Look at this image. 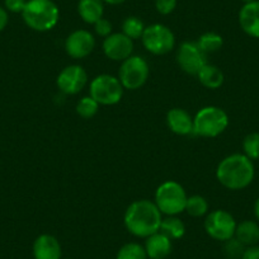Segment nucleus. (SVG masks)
Wrapping results in <instances>:
<instances>
[{
	"instance_id": "nucleus-1",
	"label": "nucleus",
	"mask_w": 259,
	"mask_h": 259,
	"mask_svg": "<svg viewBox=\"0 0 259 259\" xmlns=\"http://www.w3.org/2000/svg\"><path fill=\"white\" fill-rule=\"evenodd\" d=\"M163 213L156 207L155 202L149 200L134 201L123 216L127 231L136 238H149L160 230Z\"/></svg>"
},
{
	"instance_id": "nucleus-2",
	"label": "nucleus",
	"mask_w": 259,
	"mask_h": 259,
	"mask_svg": "<svg viewBox=\"0 0 259 259\" xmlns=\"http://www.w3.org/2000/svg\"><path fill=\"white\" fill-rule=\"evenodd\" d=\"M255 177L253 161L244 154H231L224 158L216 168L219 183L230 191H241L251 184Z\"/></svg>"
},
{
	"instance_id": "nucleus-3",
	"label": "nucleus",
	"mask_w": 259,
	"mask_h": 259,
	"mask_svg": "<svg viewBox=\"0 0 259 259\" xmlns=\"http://www.w3.org/2000/svg\"><path fill=\"white\" fill-rule=\"evenodd\" d=\"M22 18L33 31L47 32L59 22L60 11L52 0H28L22 12Z\"/></svg>"
},
{
	"instance_id": "nucleus-4",
	"label": "nucleus",
	"mask_w": 259,
	"mask_h": 259,
	"mask_svg": "<svg viewBox=\"0 0 259 259\" xmlns=\"http://www.w3.org/2000/svg\"><path fill=\"white\" fill-rule=\"evenodd\" d=\"M228 126L229 116L220 107H203L193 117V134L201 138H218Z\"/></svg>"
},
{
	"instance_id": "nucleus-5",
	"label": "nucleus",
	"mask_w": 259,
	"mask_h": 259,
	"mask_svg": "<svg viewBox=\"0 0 259 259\" xmlns=\"http://www.w3.org/2000/svg\"><path fill=\"white\" fill-rule=\"evenodd\" d=\"M187 200L183 186L176 181H165L156 188L154 202L163 215L178 216L186 211Z\"/></svg>"
},
{
	"instance_id": "nucleus-6",
	"label": "nucleus",
	"mask_w": 259,
	"mask_h": 259,
	"mask_svg": "<svg viewBox=\"0 0 259 259\" xmlns=\"http://www.w3.org/2000/svg\"><path fill=\"white\" fill-rule=\"evenodd\" d=\"M123 91L119 79L109 74H101L89 84V96L99 106H114L119 103Z\"/></svg>"
},
{
	"instance_id": "nucleus-7",
	"label": "nucleus",
	"mask_w": 259,
	"mask_h": 259,
	"mask_svg": "<svg viewBox=\"0 0 259 259\" xmlns=\"http://www.w3.org/2000/svg\"><path fill=\"white\" fill-rule=\"evenodd\" d=\"M150 68L144 57L131 55L128 59L121 62L118 70V79L122 87L128 91L140 89L148 81Z\"/></svg>"
},
{
	"instance_id": "nucleus-8",
	"label": "nucleus",
	"mask_w": 259,
	"mask_h": 259,
	"mask_svg": "<svg viewBox=\"0 0 259 259\" xmlns=\"http://www.w3.org/2000/svg\"><path fill=\"white\" fill-rule=\"evenodd\" d=\"M144 47L153 55H166L176 46V36L169 27L154 23L145 27L141 37Z\"/></svg>"
},
{
	"instance_id": "nucleus-9",
	"label": "nucleus",
	"mask_w": 259,
	"mask_h": 259,
	"mask_svg": "<svg viewBox=\"0 0 259 259\" xmlns=\"http://www.w3.org/2000/svg\"><path fill=\"white\" fill-rule=\"evenodd\" d=\"M203 226L211 239L218 241H226L235 235L236 221L228 211L213 210L206 215Z\"/></svg>"
},
{
	"instance_id": "nucleus-10",
	"label": "nucleus",
	"mask_w": 259,
	"mask_h": 259,
	"mask_svg": "<svg viewBox=\"0 0 259 259\" xmlns=\"http://www.w3.org/2000/svg\"><path fill=\"white\" fill-rule=\"evenodd\" d=\"M177 62L184 73L197 75L203 65L207 64V54L200 49L197 42L186 41L178 47Z\"/></svg>"
},
{
	"instance_id": "nucleus-11",
	"label": "nucleus",
	"mask_w": 259,
	"mask_h": 259,
	"mask_svg": "<svg viewBox=\"0 0 259 259\" xmlns=\"http://www.w3.org/2000/svg\"><path fill=\"white\" fill-rule=\"evenodd\" d=\"M56 84L60 92L68 96H74L85 88L88 84V74L80 65H69L60 71Z\"/></svg>"
},
{
	"instance_id": "nucleus-12",
	"label": "nucleus",
	"mask_w": 259,
	"mask_h": 259,
	"mask_svg": "<svg viewBox=\"0 0 259 259\" xmlns=\"http://www.w3.org/2000/svg\"><path fill=\"white\" fill-rule=\"evenodd\" d=\"M96 38L93 33L87 29H76L65 39V51L70 57L76 60L85 59L93 52Z\"/></svg>"
},
{
	"instance_id": "nucleus-13",
	"label": "nucleus",
	"mask_w": 259,
	"mask_h": 259,
	"mask_svg": "<svg viewBox=\"0 0 259 259\" xmlns=\"http://www.w3.org/2000/svg\"><path fill=\"white\" fill-rule=\"evenodd\" d=\"M102 47H103L104 55L109 60L122 62L133 55L134 41L128 38L126 34L119 32V33H112L106 37Z\"/></svg>"
},
{
	"instance_id": "nucleus-14",
	"label": "nucleus",
	"mask_w": 259,
	"mask_h": 259,
	"mask_svg": "<svg viewBox=\"0 0 259 259\" xmlns=\"http://www.w3.org/2000/svg\"><path fill=\"white\" fill-rule=\"evenodd\" d=\"M239 24L245 34L259 38V0L246 3L239 11Z\"/></svg>"
},
{
	"instance_id": "nucleus-15",
	"label": "nucleus",
	"mask_w": 259,
	"mask_h": 259,
	"mask_svg": "<svg viewBox=\"0 0 259 259\" xmlns=\"http://www.w3.org/2000/svg\"><path fill=\"white\" fill-rule=\"evenodd\" d=\"M32 251L34 259H61L62 255L61 244L57 238L50 234L37 236Z\"/></svg>"
},
{
	"instance_id": "nucleus-16",
	"label": "nucleus",
	"mask_w": 259,
	"mask_h": 259,
	"mask_svg": "<svg viewBox=\"0 0 259 259\" xmlns=\"http://www.w3.org/2000/svg\"><path fill=\"white\" fill-rule=\"evenodd\" d=\"M166 124L171 133L179 136L193 134V117L182 108H173L166 113Z\"/></svg>"
},
{
	"instance_id": "nucleus-17",
	"label": "nucleus",
	"mask_w": 259,
	"mask_h": 259,
	"mask_svg": "<svg viewBox=\"0 0 259 259\" xmlns=\"http://www.w3.org/2000/svg\"><path fill=\"white\" fill-rule=\"evenodd\" d=\"M170 239L166 235H164L163 233L158 231V233L153 234L149 238H146L145 241V248L146 255H148L149 259H165L170 255L171 249H173V245H171Z\"/></svg>"
},
{
	"instance_id": "nucleus-18",
	"label": "nucleus",
	"mask_w": 259,
	"mask_h": 259,
	"mask_svg": "<svg viewBox=\"0 0 259 259\" xmlns=\"http://www.w3.org/2000/svg\"><path fill=\"white\" fill-rule=\"evenodd\" d=\"M78 13L85 23L94 24L103 18L104 2L103 0H79Z\"/></svg>"
},
{
	"instance_id": "nucleus-19",
	"label": "nucleus",
	"mask_w": 259,
	"mask_h": 259,
	"mask_svg": "<svg viewBox=\"0 0 259 259\" xmlns=\"http://www.w3.org/2000/svg\"><path fill=\"white\" fill-rule=\"evenodd\" d=\"M235 236L245 246L259 244V224L253 220H244L236 224Z\"/></svg>"
},
{
	"instance_id": "nucleus-20",
	"label": "nucleus",
	"mask_w": 259,
	"mask_h": 259,
	"mask_svg": "<svg viewBox=\"0 0 259 259\" xmlns=\"http://www.w3.org/2000/svg\"><path fill=\"white\" fill-rule=\"evenodd\" d=\"M205 88L219 89L224 84V73L220 69L212 64H205L196 75Z\"/></svg>"
},
{
	"instance_id": "nucleus-21",
	"label": "nucleus",
	"mask_w": 259,
	"mask_h": 259,
	"mask_svg": "<svg viewBox=\"0 0 259 259\" xmlns=\"http://www.w3.org/2000/svg\"><path fill=\"white\" fill-rule=\"evenodd\" d=\"M159 231L168 236L170 240H178V239L183 238L184 234H186V225L177 216H166L161 221Z\"/></svg>"
},
{
	"instance_id": "nucleus-22",
	"label": "nucleus",
	"mask_w": 259,
	"mask_h": 259,
	"mask_svg": "<svg viewBox=\"0 0 259 259\" xmlns=\"http://www.w3.org/2000/svg\"><path fill=\"white\" fill-rule=\"evenodd\" d=\"M186 212L192 218H202L208 213V202L203 196L193 194L188 197L186 205Z\"/></svg>"
},
{
	"instance_id": "nucleus-23",
	"label": "nucleus",
	"mask_w": 259,
	"mask_h": 259,
	"mask_svg": "<svg viewBox=\"0 0 259 259\" xmlns=\"http://www.w3.org/2000/svg\"><path fill=\"white\" fill-rule=\"evenodd\" d=\"M196 42L205 54H212V52L219 51L224 45L223 37L215 32H206V33L201 34Z\"/></svg>"
},
{
	"instance_id": "nucleus-24",
	"label": "nucleus",
	"mask_w": 259,
	"mask_h": 259,
	"mask_svg": "<svg viewBox=\"0 0 259 259\" xmlns=\"http://www.w3.org/2000/svg\"><path fill=\"white\" fill-rule=\"evenodd\" d=\"M144 31H145V24L138 17H127L122 23V33L126 34L133 41L141 39Z\"/></svg>"
},
{
	"instance_id": "nucleus-25",
	"label": "nucleus",
	"mask_w": 259,
	"mask_h": 259,
	"mask_svg": "<svg viewBox=\"0 0 259 259\" xmlns=\"http://www.w3.org/2000/svg\"><path fill=\"white\" fill-rule=\"evenodd\" d=\"M116 259H149L144 245L139 243H127L117 251Z\"/></svg>"
},
{
	"instance_id": "nucleus-26",
	"label": "nucleus",
	"mask_w": 259,
	"mask_h": 259,
	"mask_svg": "<svg viewBox=\"0 0 259 259\" xmlns=\"http://www.w3.org/2000/svg\"><path fill=\"white\" fill-rule=\"evenodd\" d=\"M243 154L251 161L259 159V133H251L243 140Z\"/></svg>"
},
{
	"instance_id": "nucleus-27",
	"label": "nucleus",
	"mask_w": 259,
	"mask_h": 259,
	"mask_svg": "<svg viewBox=\"0 0 259 259\" xmlns=\"http://www.w3.org/2000/svg\"><path fill=\"white\" fill-rule=\"evenodd\" d=\"M99 109V104L92 98L91 96L83 97L76 104V113L84 119H89L97 114Z\"/></svg>"
},
{
	"instance_id": "nucleus-28",
	"label": "nucleus",
	"mask_w": 259,
	"mask_h": 259,
	"mask_svg": "<svg viewBox=\"0 0 259 259\" xmlns=\"http://www.w3.org/2000/svg\"><path fill=\"white\" fill-rule=\"evenodd\" d=\"M224 243H225L224 244V253L228 256V259H241L244 250L246 248L244 244H241L235 236L224 241Z\"/></svg>"
},
{
	"instance_id": "nucleus-29",
	"label": "nucleus",
	"mask_w": 259,
	"mask_h": 259,
	"mask_svg": "<svg viewBox=\"0 0 259 259\" xmlns=\"http://www.w3.org/2000/svg\"><path fill=\"white\" fill-rule=\"evenodd\" d=\"M155 8L158 13L168 16L177 8V0H155Z\"/></svg>"
},
{
	"instance_id": "nucleus-30",
	"label": "nucleus",
	"mask_w": 259,
	"mask_h": 259,
	"mask_svg": "<svg viewBox=\"0 0 259 259\" xmlns=\"http://www.w3.org/2000/svg\"><path fill=\"white\" fill-rule=\"evenodd\" d=\"M93 26H94V31H96V33L98 34L99 37L106 38V37H108L109 34H112V23L108 21V19L101 18L98 22H96Z\"/></svg>"
},
{
	"instance_id": "nucleus-31",
	"label": "nucleus",
	"mask_w": 259,
	"mask_h": 259,
	"mask_svg": "<svg viewBox=\"0 0 259 259\" xmlns=\"http://www.w3.org/2000/svg\"><path fill=\"white\" fill-rule=\"evenodd\" d=\"M27 0H4V7L11 13H21L23 12Z\"/></svg>"
},
{
	"instance_id": "nucleus-32",
	"label": "nucleus",
	"mask_w": 259,
	"mask_h": 259,
	"mask_svg": "<svg viewBox=\"0 0 259 259\" xmlns=\"http://www.w3.org/2000/svg\"><path fill=\"white\" fill-rule=\"evenodd\" d=\"M241 259H259V245H250L246 246L244 250Z\"/></svg>"
},
{
	"instance_id": "nucleus-33",
	"label": "nucleus",
	"mask_w": 259,
	"mask_h": 259,
	"mask_svg": "<svg viewBox=\"0 0 259 259\" xmlns=\"http://www.w3.org/2000/svg\"><path fill=\"white\" fill-rule=\"evenodd\" d=\"M9 22V16H8V11L3 7H0V32L4 31L6 27L8 26Z\"/></svg>"
},
{
	"instance_id": "nucleus-34",
	"label": "nucleus",
	"mask_w": 259,
	"mask_h": 259,
	"mask_svg": "<svg viewBox=\"0 0 259 259\" xmlns=\"http://www.w3.org/2000/svg\"><path fill=\"white\" fill-rule=\"evenodd\" d=\"M104 3L109 4V6H119V4L124 3L126 0H103Z\"/></svg>"
},
{
	"instance_id": "nucleus-35",
	"label": "nucleus",
	"mask_w": 259,
	"mask_h": 259,
	"mask_svg": "<svg viewBox=\"0 0 259 259\" xmlns=\"http://www.w3.org/2000/svg\"><path fill=\"white\" fill-rule=\"evenodd\" d=\"M254 215H255L256 220L259 221V197L256 198L255 203H254Z\"/></svg>"
},
{
	"instance_id": "nucleus-36",
	"label": "nucleus",
	"mask_w": 259,
	"mask_h": 259,
	"mask_svg": "<svg viewBox=\"0 0 259 259\" xmlns=\"http://www.w3.org/2000/svg\"><path fill=\"white\" fill-rule=\"evenodd\" d=\"M241 2H243L244 4H246V3H251V2H254V0H241Z\"/></svg>"
}]
</instances>
